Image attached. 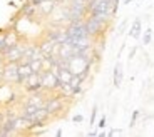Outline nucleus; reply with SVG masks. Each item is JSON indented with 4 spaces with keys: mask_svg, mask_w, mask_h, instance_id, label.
<instances>
[{
    "mask_svg": "<svg viewBox=\"0 0 154 137\" xmlns=\"http://www.w3.org/2000/svg\"><path fill=\"white\" fill-rule=\"evenodd\" d=\"M40 75H42V89L45 92H57L59 87H60V80H59V77L55 75L54 72H50V70H47V72H40Z\"/></svg>",
    "mask_w": 154,
    "mask_h": 137,
    "instance_id": "1",
    "label": "nucleus"
},
{
    "mask_svg": "<svg viewBox=\"0 0 154 137\" xmlns=\"http://www.w3.org/2000/svg\"><path fill=\"white\" fill-rule=\"evenodd\" d=\"M4 82L7 84H17L19 82V62H5L2 68Z\"/></svg>",
    "mask_w": 154,
    "mask_h": 137,
    "instance_id": "2",
    "label": "nucleus"
},
{
    "mask_svg": "<svg viewBox=\"0 0 154 137\" xmlns=\"http://www.w3.org/2000/svg\"><path fill=\"white\" fill-rule=\"evenodd\" d=\"M64 99H66V97H62L60 94L54 95V97H47L45 109H47V112L50 114V117L57 115L59 112H62L64 109H66V105H64Z\"/></svg>",
    "mask_w": 154,
    "mask_h": 137,
    "instance_id": "3",
    "label": "nucleus"
},
{
    "mask_svg": "<svg viewBox=\"0 0 154 137\" xmlns=\"http://www.w3.org/2000/svg\"><path fill=\"white\" fill-rule=\"evenodd\" d=\"M22 87L25 89L29 94L42 90V75H40V72H32L30 75L22 82Z\"/></svg>",
    "mask_w": 154,
    "mask_h": 137,
    "instance_id": "4",
    "label": "nucleus"
},
{
    "mask_svg": "<svg viewBox=\"0 0 154 137\" xmlns=\"http://www.w3.org/2000/svg\"><path fill=\"white\" fill-rule=\"evenodd\" d=\"M25 47L27 45H23L22 42H19L17 45H14V47H10V49L5 50V52L2 53V57H4L5 62H19L20 59H22V55H23Z\"/></svg>",
    "mask_w": 154,
    "mask_h": 137,
    "instance_id": "5",
    "label": "nucleus"
},
{
    "mask_svg": "<svg viewBox=\"0 0 154 137\" xmlns=\"http://www.w3.org/2000/svg\"><path fill=\"white\" fill-rule=\"evenodd\" d=\"M122 80H124V72H122V64L117 62L114 65V70H112V84H114L116 89H119L122 85Z\"/></svg>",
    "mask_w": 154,
    "mask_h": 137,
    "instance_id": "6",
    "label": "nucleus"
},
{
    "mask_svg": "<svg viewBox=\"0 0 154 137\" xmlns=\"http://www.w3.org/2000/svg\"><path fill=\"white\" fill-rule=\"evenodd\" d=\"M20 42V35L19 32L15 30V29H10V30H7V35H5V50L10 49V47L17 45V44ZM4 50V52H5ZM2 52V53H4Z\"/></svg>",
    "mask_w": 154,
    "mask_h": 137,
    "instance_id": "7",
    "label": "nucleus"
},
{
    "mask_svg": "<svg viewBox=\"0 0 154 137\" xmlns=\"http://www.w3.org/2000/svg\"><path fill=\"white\" fill-rule=\"evenodd\" d=\"M32 72H34V70H32L29 62H19V82H17V84L22 85V82L27 79Z\"/></svg>",
    "mask_w": 154,
    "mask_h": 137,
    "instance_id": "8",
    "label": "nucleus"
},
{
    "mask_svg": "<svg viewBox=\"0 0 154 137\" xmlns=\"http://www.w3.org/2000/svg\"><path fill=\"white\" fill-rule=\"evenodd\" d=\"M55 5H57L55 0H45V2H42V4L37 7V10L40 12L42 15H50V14L55 10Z\"/></svg>",
    "mask_w": 154,
    "mask_h": 137,
    "instance_id": "9",
    "label": "nucleus"
},
{
    "mask_svg": "<svg viewBox=\"0 0 154 137\" xmlns=\"http://www.w3.org/2000/svg\"><path fill=\"white\" fill-rule=\"evenodd\" d=\"M143 23H141V19H134V22H132V25H131V29H129V37H132V38H139L141 37V34H143Z\"/></svg>",
    "mask_w": 154,
    "mask_h": 137,
    "instance_id": "10",
    "label": "nucleus"
},
{
    "mask_svg": "<svg viewBox=\"0 0 154 137\" xmlns=\"http://www.w3.org/2000/svg\"><path fill=\"white\" fill-rule=\"evenodd\" d=\"M57 77H59V80H60L62 84H69L70 79L74 77V74L70 72V68L60 67V68H59V72H57Z\"/></svg>",
    "mask_w": 154,
    "mask_h": 137,
    "instance_id": "11",
    "label": "nucleus"
},
{
    "mask_svg": "<svg viewBox=\"0 0 154 137\" xmlns=\"http://www.w3.org/2000/svg\"><path fill=\"white\" fill-rule=\"evenodd\" d=\"M151 40H152V29L147 27L143 32V45H151Z\"/></svg>",
    "mask_w": 154,
    "mask_h": 137,
    "instance_id": "12",
    "label": "nucleus"
},
{
    "mask_svg": "<svg viewBox=\"0 0 154 137\" xmlns=\"http://www.w3.org/2000/svg\"><path fill=\"white\" fill-rule=\"evenodd\" d=\"M29 64H30L34 72H42V59H34V60H30Z\"/></svg>",
    "mask_w": 154,
    "mask_h": 137,
    "instance_id": "13",
    "label": "nucleus"
},
{
    "mask_svg": "<svg viewBox=\"0 0 154 137\" xmlns=\"http://www.w3.org/2000/svg\"><path fill=\"white\" fill-rule=\"evenodd\" d=\"M97 111H99V107H97V104H94L92 111H91V119H89V126L94 127L96 126V119H97Z\"/></svg>",
    "mask_w": 154,
    "mask_h": 137,
    "instance_id": "14",
    "label": "nucleus"
},
{
    "mask_svg": "<svg viewBox=\"0 0 154 137\" xmlns=\"http://www.w3.org/2000/svg\"><path fill=\"white\" fill-rule=\"evenodd\" d=\"M5 35H7V30L2 29V30H0V53L5 50Z\"/></svg>",
    "mask_w": 154,
    "mask_h": 137,
    "instance_id": "15",
    "label": "nucleus"
},
{
    "mask_svg": "<svg viewBox=\"0 0 154 137\" xmlns=\"http://www.w3.org/2000/svg\"><path fill=\"white\" fill-rule=\"evenodd\" d=\"M139 115H141V112H139V111H134V112H132V115H131V122H129V127H134V126H136V122H137Z\"/></svg>",
    "mask_w": 154,
    "mask_h": 137,
    "instance_id": "16",
    "label": "nucleus"
},
{
    "mask_svg": "<svg viewBox=\"0 0 154 137\" xmlns=\"http://www.w3.org/2000/svg\"><path fill=\"white\" fill-rule=\"evenodd\" d=\"M127 25H129V20L127 19H124L122 22H121V25H119V29H117V35H121V34H124V30L127 29Z\"/></svg>",
    "mask_w": 154,
    "mask_h": 137,
    "instance_id": "17",
    "label": "nucleus"
},
{
    "mask_svg": "<svg viewBox=\"0 0 154 137\" xmlns=\"http://www.w3.org/2000/svg\"><path fill=\"white\" fill-rule=\"evenodd\" d=\"M106 122H107V117H106V115H102V117L99 119V124H97V129H104L106 127Z\"/></svg>",
    "mask_w": 154,
    "mask_h": 137,
    "instance_id": "18",
    "label": "nucleus"
},
{
    "mask_svg": "<svg viewBox=\"0 0 154 137\" xmlns=\"http://www.w3.org/2000/svg\"><path fill=\"white\" fill-rule=\"evenodd\" d=\"M72 122H75V124H82V122H84V115H82V114H75L72 117Z\"/></svg>",
    "mask_w": 154,
    "mask_h": 137,
    "instance_id": "19",
    "label": "nucleus"
},
{
    "mask_svg": "<svg viewBox=\"0 0 154 137\" xmlns=\"http://www.w3.org/2000/svg\"><path fill=\"white\" fill-rule=\"evenodd\" d=\"M119 134H122V130H119V129H111V130L107 132V135L112 137V135H119Z\"/></svg>",
    "mask_w": 154,
    "mask_h": 137,
    "instance_id": "20",
    "label": "nucleus"
},
{
    "mask_svg": "<svg viewBox=\"0 0 154 137\" xmlns=\"http://www.w3.org/2000/svg\"><path fill=\"white\" fill-rule=\"evenodd\" d=\"M29 2H30L32 5H35V7H38V5L42 4V2H45V0H29Z\"/></svg>",
    "mask_w": 154,
    "mask_h": 137,
    "instance_id": "21",
    "label": "nucleus"
},
{
    "mask_svg": "<svg viewBox=\"0 0 154 137\" xmlns=\"http://www.w3.org/2000/svg\"><path fill=\"white\" fill-rule=\"evenodd\" d=\"M136 52H137V49H136V47H134V49H131V52H129V59H132V57H134V55H136Z\"/></svg>",
    "mask_w": 154,
    "mask_h": 137,
    "instance_id": "22",
    "label": "nucleus"
},
{
    "mask_svg": "<svg viewBox=\"0 0 154 137\" xmlns=\"http://www.w3.org/2000/svg\"><path fill=\"white\" fill-rule=\"evenodd\" d=\"M87 135H89V137H97V130H91Z\"/></svg>",
    "mask_w": 154,
    "mask_h": 137,
    "instance_id": "23",
    "label": "nucleus"
},
{
    "mask_svg": "<svg viewBox=\"0 0 154 137\" xmlns=\"http://www.w3.org/2000/svg\"><path fill=\"white\" fill-rule=\"evenodd\" d=\"M107 135V132H97V137H106Z\"/></svg>",
    "mask_w": 154,
    "mask_h": 137,
    "instance_id": "24",
    "label": "nucleus"
},
{
    "mask_svg": "<svg viewBox=\"0 0 154 137\" xmlns=\"http://www.w3.org/2000/svg\"><path fill=\"white\" fill-rule=\"evenodd\" d=\"M55 135L60 137V135H62V129H57V130H55Z\"/></svg>",
    "mask_w": 154,
    "mask_h": 137,
    "instance_id": "25",
    "label": "nucleus"
},
{
    "mask_svg": "<svg viewBox=\"0 0 154 137\" xmlns=\"http://www.w3.org/2000/svg\"><path fill=\"white\" fill-rule=\"evenodd\" d=\"M131 2H132V0H124V2H122V5H129Z\"/></svg>",
    "mask_w": 154,
    "mask_h": 137,
    "instance_id": "26",
    "label": "nucleus"
},
{
    "mask_svg": "<svg viewBox=\"0 0 154 137\" xmlns=\"http://www.w3.org/2000/svg\"><path fill=\"white\" fill-rule=\"evenodd\" d=\"M141 2H146V0H141Z\"/></svg>",
    "mask_w": 154,
    "mask_h": 137,
    "instance_id": "27",
    "label": "nucleus"
}]
</instances>
